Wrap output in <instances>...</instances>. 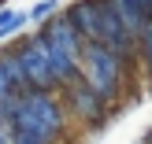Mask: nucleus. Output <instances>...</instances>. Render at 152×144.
<instances>
[{
	"mask_svg": "<svg viewBox=\"0 0 152 144\" xmlns=\"http://www.w3.org/2000/svg\"><path fill=\"white\" fill-rule=\"evenodd\" d=\"M4 122L11 133H26V137L52 144L63 133V107L56 103L52 89H22V93L11 96V103L4 111Z\"/></svg>",
	"mask_w": 152,
	"mask_h": 144,
	"instance_id": "f257e3e1",
	"label": "nucleus"
},
{
	"mask_svg": "<svg viewBox=\"0 0 152 144\" xmlns=\"http://www.w3.org/2000/svg\"><path fill=\"white\" fill-rule=\"evenodd\" d=\"M45 37V48H48V63H52V74H56V85H71L78 78V59H82V33L71 26L67 15H52L41 30Z\"/></svg>",
	"mask_w": 152,
	"mask_h": 144,
	"instance_id": "f03ea898",
	"label": "nucleus"
},
{
	"mask_svg": "<svg viewBox=\"0 0 152 144\" xmlns=\"http://www.w3.org/2000/svg\"><path fill=\"white\" fill-rule=\"evenodd\" d=\"M123 74H126V59L119 52H111L108 44H89L82 48L78 59V81L89 85L100 100H111V96L123 89Z\"/></svg>",
	"mask_w": 152,
	"mask_h": 144,
	"instance_id": "7ed1b4c3",
	"label": "nucleus"
},
{
	"mask_svg": "<svg viewBox=\"0 0 152 144\" xmlns=\"http://www.w3.org/2000/svg\"><path fill=\"white\" fill-rule=\"evenodd\" d=\"M15 59H19L22 74H26V85H30V89H56V74H52L48 48H45L41 30L19 37V44H15Z\"/></svg>",
	"mask_w": 152,
	"mask_h": 144,
	"instance_id": "20e7f679",
	"label": "nucleus"
},
{
	"mask_svg": "<svg viewBox=\"0 0 152 144\" xmlns=\"http://www.w3.org/2000/svg\"><path fill=\"white\" fill-rule=\"evenodd\" d=\"M67 19L82 33V41L100 44V37H104V0H78V4H71Z\"/></svg>",
	"mask_w": 152,
	"mask_h": 144,
	"instance_id": "39448f33",
	"label": "nucleus"
},
{
	"mask_svg": "<svg viewBox=\"0 0 152 144\" xmlns=\"http://www.w3.org/2000/svg\"><path fill=\"white\" fill-rule=\"evenodd\" d=\"M71 100H74V107H78L86 118H96V115H104V100H100V96H96L89 85H82V81H74V89H71Z\"/></svg>",
	"mask_w": 152,
	"mask_h": 144,
	"instance_id": "423d86ee",
	"label": "nucleus"
},
{
	"mask_svg": "<svg viewBox=\"0 0 152 144\" xmlns=\"http://www.w3.org/2000/svg\"><path fill=\"white\" fill-rule=\"evenodd\" d=\"M26 22H30L26 11H11V7H4V11H0V41H7L11 33H19Z\"/></svg>",
	"mask_w": 152,
	"mask_h": 144,
	"instance_id": "0eeeda50",
	"label": "nucleus"
},
{
	"mask_svg": "<svg viewBox=\"0 0 152 144\" xmlns=\"http://www.w3.org/2000/svg\"><path fill=\"white\" fill-rule=\"evenodd\" d=\"M134 52H137V56L145 59V70L152 74V22H148V26L137 33V48H134Z\"/></svg>",
	"mask_w": 152,
	"mask_h": 144,
	"instance_id": "6e6552de",
	"label": "nucleus"
},
{
	"mask_svg": "<svg viewBox=\"0 0 152 144\" xmlns=\"http://www.w3.org/2000/svg\"><path fill=\"white\" fill-rule=\"evenodd\" d=\"M56 11H59V0H37L34 11H26V15H30L34 22H45V19H52Z\"/></svg>",
	"mask_w": 152,
	"mask_h": 144,
	"instance_id": "1a4fd4ad",
	"label": "nucleus"
},
{
	"mask_svg": "<svg viewBox=\"0 0 152 144\" xmlns=\"http://www.w3.org/2000/svg\"><path fill=\"white\" fill-rule=\"evenodd\" d=\"M11 81H7V74H4V63H0V115L7 111V103H11Z\"/></svg>",
	"mask_w": 152,
	"mask_h": 144,
	"instance_id": "9d476101",
	"label": "nucleus"
},
{
	"mask_svg": "<svg viewBox=\"0 0 152 144\" xmlns=\"http://www.w3.org/2000/svg\"><path fill=\"white\" fill-rule=\"evenodd\" d=\"M0 144H7V122H4V115H0Z\"/></svg>",
	"mask_w": 152,
	"mask_h": 144,
	"instance_id": "9b49d317",
	"label": "nucleus"
}]
</instances>
